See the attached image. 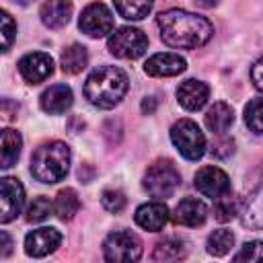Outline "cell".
Returning a JSON list of instances; mask_svg holds the SVG:
<instances>
[{
    "label": "cell",
    "mask_w": 263,
    "mask_h": 263,
    "mask_svg": "<svg viewBox=\"0 0 263 263\" xmlns=\"http://www.w3.org/2000/svg\"><path fill=\"white\" fill-rule=\"evenodd\" d=\"M156 25L160 29V39L175 49H197L214 35V27L205 16L181 8L160 12L156 16Z\"/></svg>",
    "instance_id": "cell-1"
},
{
    "label": "cell",
    "mask_w": 263,
    "mask_h": 263,
    "mask_svg": "<svg viewBox=\"0 0 263 263\" xmlns=\"http://www.w3.org/2000/svg\"><path fill=\"white\" fill-rule=\"evenodd\" d=\"M127 86L129 80L121 68L101 66L88 74L84 82V97L99 109H111L125 97Z\"/></svg>",
    "instance_id": "cell-2"
},
{
    "label": "cell",
    "mask_w": 263,
    "mask_h": 263,
    "mask_svg": "<svg viewBox=\"0 0 263 263\" xmlns=\"http://www.w3.org/2000/svg\"><path fill=\"white\" fill-rule=\"evenodd\" d=\"M70 148L68 144L53 140L41 144L31 156V175L41 183H58L68 175L70 168Z\"/></svg>",
    "instance_id": "cell-3"
},
{
    "label": "cell",
    "mask_w": 263,
    "mask_h": 263,
    "mask_svg": "<svg viewBox=\"0 0 263 263\" xmlns=\"http://www.w3.org/2000/svg\"><path fill=\"white\" fill-rule=\"evenodd\" d=\"M179 185H181V175L171 160H156L154 164H150V168L144 175V189L156 199L171 197Z\"/></svg>",
    "instance_id": "cell-4"
},
{
    "label": "cell",
    "mask_w": 263,
    "mask_h": 263,
    "mask_svg": "<svg viewBox=\"0 0 263 263\" xmlns=\"http://www.w3.org/2000/svg\"><path fill=\"white\" fill-rule=\"evenodd\" d=\"M171 140L181 156L187 160H199L205 152V136L191 119H179L171 127Z\"/></svg>",
    "instance_id": "cell-5"
},
{
    "label": "cell",
    "mask_w": 263,
    "mask_h": 263,
    "mask_svg": "<svg viewBox=\"0 0 263 263\" xmlns=\"http://www.w3.org/2000/svg\"><path fill=\"white\" fill-rule=\"evenodd\" d=\"M103 257L111 263L138 261L142 257V240L129 230H115L103 240Z\"/></svg>",
    "instance_id": "cell-6"
},
{
    "label": "cell",
    "mask_w": 263,
    "mask_h": 263,
    "mask_svg": "<svg viewBox=\"0 0 263 263\" xmlns=\"http://www.w3.org/2000/svg\"><path fill=\"white\" fill-rule=\"evenodd\" d=\"M107 47H109V51L115 58L136 60V58H140V55L146 53V49H148V37L140 29H136V27H119V29H115L109 35Z\"/></svg>",
    "instance_id": "cell-7"
},
{
    "label": "cell",
    "mask_w": 263,
    "mask_h": 263,
    "mask_svg": "<svg viewBox=\"0 0 263 263\" xmlns=\"http://www.w3.org/2000/svg\"><path fill=\"white\" fill-rule=\"evenodd\" d=\"M78 27L92 39L105 37L107 33H113V14L103 2H92L82 10Z\"/></svg>",
    "instance_id": "cell-8"
},
{
    "label": "cell",
    "mask_w": 263,
    "mask_h": 263,
    "mask_svg": "<svg viewBox=\"0 0 263 263\" xmlns=\"http://www.w3.org/2000/svg\"><path fill=\"white\" fill-rule=\"evenodd\" d=\"M25 203V189L18 179L2 177L0 179V222L6 224L21 214Z\"/></svg>",
    "instance_id": "cell-9"
},
{
    "label": "cell",
    "mask_w": 263,
    "mask_h": 263,
    "mask_svg": "<svg viewBox=\"0 0 263 263\" xmlns=\"http://www.w3.org/2000/svg\"><path fill=\"white\" fill-rule=\"evenodd\" d=\"M195 189L212 199H218L226 193H230V179L228 175L218 168V166H203L195 173V181H193Z\"/></svg>",
    "instance_id": "cell-10"
},
{
    "label": "cell",
    "mask_w": 263,
    "mask_h": 263,
    "mask_svg": "<svg viewBox=\"0 0 263 263\" xmlns=\"http://www.w3.org/2000/svg\"><path fill=\"white\" fill-rule=\"evenodd\" d=\"M18 72L29 84H39L53 74V60L45 51H31L18 60Z\"/></svg>",
    "instance_id": "cell-11"
},
{
    "label": "cell",
    "mask_w": 263,
    "mask_h": 263,
    "mask_svg": "<svg viewBox=\"0 0 263 263\" xmlns=\"http://www.w3.org/2000/svg\"><path fill=\"white\" fill-rule=\"evenodd\" d=\"M62 242V234L60 230L51 228V226H43L37 230H31L25 236V253L29 257H45L49 253H53Z\"/></svg>",
    "instance_id": "cell-12"
},
{
    "label": "cell",
    "mask_w": 263,
    "mask_h": 263,
    "mask_svg": "<svg viewBox=\"0 0 263 263\" xmlns=\"http://www.w3.org/2000/svg\"><path fill=\"white\" fill-rule=\"evenodd\" d=\"M185 68H187V62L179 53H168V51L166 53H154L144 64V72L148 76H156V78L177 76V74L185 72Z\"/></svg>",
    "instance_id": "cell-13"
},
{
    "label": "cell",
    "mask_w": 263,
    "mask_h": 263,
    "mask_svg": "<svg viewBox=\"0 0 263 263\" xmlns=\"http://www.w3.org/2000/svg\"><path fill=\"white\" fill-rule=\"evenodd\" d=\"M210 99V86L201 80L189 78L179 84L177 88V101L187 111H199Z\"/></svg>",
    "instance_id": "cell-14"
},
{
    "label": "cell",
    "mask_w": 263,
    "mask_h": 263,
    "mask_svg": "<svg viewBox=\"0 0 263 263\" xmlns=\"http://www.w3.org/2000/svg\"><path fill=\"white\" fill-rule=\"evenodd\" d=\"M134 220H136V224L140 228L150 230V232H158L168 222V208H166L164 201H148V203H142L136 210Z\"/></svg>",
    "instance_id": "cell-15"
},
{
    "label": "cell",
    "mask_w": 263,
    "mask_h": 263,
    "mask_svg": "<svg viewBox=\"0 0 263 263\" xmlns=\"http://www.w3.org/2000/svg\"><path fill=\"white\" fill-rule=\"evenodd\" d=\"M208 218V208L203 201L195 199V197H185L177 203L175 212H173V220L181 226H189V228H195V226H201Z\"/></svg>",
    "instance_id": "cell-16"
},
{
    "label": "cell",
    "mask_w": 263,
    "mask_h": 263,
    "mask_svg": "<svg viewBox=\"0 0 263 263\" xmlns=\"http://www.w3.org/2000/svg\"><path fill=\"white\" fill-rule=\"evenodd\" d=\"M39 103H41V109L45 113H49V115H62V113H66L72 107L74 97H72L70 86H66V84H53L47 90H43Z\"/></svg>",
    "instance_id": "cell-17"
},
{
    "label": "cell",
    "mask_w": 263,
    "mask_h": 263,
    "mask_svg": "<svg viewBox=\"0 0 263 263\" xmlns=\"http://www.w3.org/2000/svg\"><path fill=\"white\" fill-rule=\"evenodd\" d=\"M39 16L47 29H62L70 23L72 2L70 0H45L39 10Z\"/></svg>",
    "instance_id": "cell-18"
},
{
    "label": "cell",
    "mask_w": 263,
    "mask_h": 263,
    "mask_svg": "<svg viewBox=\"0 0 263 263\" xmlns=\"http://www.w3.org/2000/svg\"><path fill=\"white\" fill-rule=\"evenodd\" d=\"M0 166L2 168H10L12 164H16L18 156H21V148H23V138L18 132L6 127L2 129V142H0Z\"/></svg>",
    "instance_id": "cell-19"
},
{
    "label": "cell",
    "mask_w": 263,
    "mask_h": 263,
    "mask_svg": "<svg viewBox=\"0 0 263 263\" xmlns=\"http://www.w3.org/2000/svg\"><path fill=\"white\" fill-rule=\"evenodd\" d=\"M232 121H234V113H232L230 105H226L222 101L214 103L205 113V125L214 134H224L232 125Z\"/></svg>",
    "instance_id": "cell-20"
},
{
    "label": "cell",
    "mask_w": 263,
    "mask_h": 263,
    "mask_svg": "<svg viewBox=\"0 0 263 263\" xmlns=\"http://www.w3.org/2000/svg\"><path fill=\"white\" fill-rule=\"evenodd\" d=\"M86 64H88V53H86V47L80 43L68 45L60 55V66L66 74H78L86 68Z\"/></svg>",
    "instance_id": "cell-21"
},
{
    "label": "cell",
    "mask_w": 263,
    "mask_h": 263,
    "mask_svg": "<svg viewBox=\"0 0 263 263\" xmlns=\"http://www.w3.org/2000/svg\"><path fill=\"white\" fill-rule=\"evenodd\" d=\"M80 210V199H78V193L70 187L62 189L58 195H55V203H53V212L55 216L62 220V222H70Z\"/></svg>",
    "instance_id": "cell-22"
},
{
    "label": "cell",
    "mask_w": 263,
    "mask_h": 263,
    "mask_svg": "<svg viewBox=\"0 0 263 263\" xmlns=\"http://www.w3.org/2000/svg\"><path fill=\"white\" fill-rule=\"evenodd\" d=\"M187 257V242L181 238H164L154 247L152 259L154 261H181Z\"/></svg>",
    "instance_id": "cell-23"
},
{
    "label": "cell",
    "mask_w": 263,
    "mask_h": 263,
    "mask_svg": "<svg viewBox=\"0 0 263 263\" xmlns=\"http://www.w3.org/2000/svg\"><path fill=\"white\" fill-rule=\"evenodd\" d=\"M113 2H115V10L119 12V16L127 21L146 18L154 6V0H113Z\"/></svg>",
    "instance_id": "cell-24"
},
{
    "label": "cell",
    "mask_w": 263,
    "mask_h": 263,
    "mask_svg": "<svg viewBox=\"0 0 263 263\" xmlns=\"http://www.w3.org/2000/svg\"><path fill=\"white\" fill-rule=\"evenodd\" d=\"M242 224L249 228H263V187L247 201L242 212Z\"/></svg>",
    "instance_id": "cell-25"
},
{
    "label": "cell",
    "mask_w": 263,
    "mask_h": 263,
    "mask_svg": "<svg viewBox=\"0 0 263 263\" xmlns=\"http://www.w3.org/2000/svg\"><path fill=\"white\" fill-rule=\"evenodd\" d=\"M232 245H234V234H232L230 230H226V228L214 230V232L208 236V242H205L208 253L214 255V257L226 255V253L232 249Z\"/></svg>",
    "instance_id": "cell-26"
},
{
    "label": "cell",
    "mask_w": 263,
    "mask_h": 263,
    "mask_svg": "<svg viewBox=\"0 0 263 263\" xmlns=\"http://www.w3.org/2000/svg\"><path fill=\"white\" fill-rule=\"evenodd\" d=\"M245 123L251 132L263 134V97H255L245 107Z\"/></svg>",
    "instance_id": "cell-27"
},
{
    "label": "cell",
    "mask_w": 263,
    "mask_h": 263,
    "mask_svg": "<svg viewBox=\"0 0 263 263\" xmlns=\"http://www.w3.org/2000/svg\"><path fill=\"white\" fill-rule=\"evenodd\" d=\"M236 214H238V201L230 193L214 199V218L218 222H230Z\"/></svg>",
    "instance_id": "cell-28"
},
{
    "label": "cell",
    "mask_w": 263,
    "mask_h": 263,
    "mask_svg": "<svg viewBox=\"0 0 263 263\" xmlns=\"http://www.w3.org/2000/svg\"><path fill=\"white\" fill-rule=\"evenodd\" d=\"M53 212V203L47 199V197H35L31 201V205L27 208V222H43L49 214Z\"/></svg>",
    "instance_id": "cell-29"
},
{
    "label": "cell",
    "mask_w": 263,
    "mask_h": 263,
    "mask_svg": "<svg viewBox=\"0 0 263 263\" xmlns=\"http://www.w3.org/2000/svg\"><path fill=\"white\" fill-rule=\"evenodd\" d=\"M236 263L247 261V263H263V240H251L240 247V251L232 257Z\"/></svg>",
    "instance_id": "cell-30"
},
{
    "label": "cell",
    "mask_w": 263,
    "mask_h": 263,
    "mask_svg": "<svg viewBox=\"0 0 263 263\" xmlns=\"http://www.w3.org/2000/svg\"><path fill=\"white\" fill-rule=\"evenodd\" d=\"M101 203H103V208H105L107 212L119 214V212L125 208L127 199H125L123 191H119V189H105L103 195H101Z\"/></svg>",
    "instance_id": "cell-31"
},
{
    "label": "cell",
    "mask_w": 263,
    "mask_h": 263,
    "mask_svg": "<svg viewBox=\"0 0 263 263\" xmlns=\"http://www.w3.org/2000/svg\"><path fill=\"white\" fill-rule=\"evenodd\" d=\"M0 21H2V51H8L14 41V35H16V23L12 21V16L6 10H2Z\"/></svg>",
    "instance_id": "cell-32"
},
{
    "label": "cell",
    "mask_w": 263,
    "mask_h": 263,
    "mask_svg": "<svg viewBox=\"0 0 263 263\" xmlns=\"http://www.w3.org/2000/svg\"><path fill=\"white\" fill-rule=\"evenodd\" d=\"M232 152H234V142L228 140V138L218 140V142L212 146V154L218 156V158H226V156H230Z\"/></svg>",
    "instance_id": "cell-33"
},
{
    "label": "cell",
    "mask_w": 263,
    "mask_h": 263,
    "mask_svg": "<svg viewBox=\"0 0 263 263\" xmlns=\"http://www.w3.org/2000/svg\"><path fill=\"white\" fill-rule=\"evenodd\" d=\"M251 80H253L255 88H259L263 92V58L253 64V68H251Z\"/></svg>",
    "instance_id": "cell-34"
},
{
    "label": "cell",
    "mask_w": 263,
    "mask_h": 263,
    "mask_svg": "<svg viewBox=\"0 0 263 263\" xmlns=\"http://www.w3.org/2000/svg\"><path fill=\"white\" fill-rule=\"evenodd\" d=\"M0 257H8L10 255V251H12V240H10V236H8V232L6 230H2L0 232Z\"/></svg>",
    "instance_id": "cell-35"
},
{
    "label": "cell",
    "mask_w": 263,
    "mask_h": 263,
    "mask_svg": "<svg viewBox=\"0 0 263 263\" xmlns=\"http://www.w3.org/2000/svg\"><path fill=\"white\" fill-rule=\"evenodd\" d=\"M156 105H158L156 97H146V99L142 101V113H144V115H152V113L156 111Z\"/></svg>",
    "instance_id": "cell-36"
},
{
    "label": "cell",
    "mask_w": 263,
    "mask_h": 263,
    "mask_svg": "<svg viewBox=\"0 0 263 263\" xmlns=\"http://www.w3.org/2000/svg\"><path fill=\"white\" fill-rule=\"evenodd\" d=\"M195 2H197L199 6H203V8H214L220 0H195Z\"/></svg>",
    "instance_id": "cell-37"
}]
</instances>
